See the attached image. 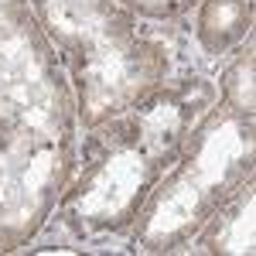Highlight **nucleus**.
Listing matches in <instances>:
<instances>
[{
  "instance_id": "nucleus-1",
  "label": "nucleus",
  "mask_w": 256,
  "mask_h": 256,
  "mask_svg": "<svg viewBox=\"0 0 256 256\" xmlns=\"http://www.w3.org/2000/svg\"><path fill=\"white\" fill-rule=\"evenodd\" d=\"M76 92L31 0H0V232L38 229L79 164Z\"/></svg>"
},
{
  "instance_id": "nucleus-2",
  "label": "nucleus",
  "mask_w": 256,
  "mask_h": 256,
  "mask_svg": "<svg viewBox=\"0 0 256 256\" xmlns=\"http://www.w3.org/2000/svg\"><path fill=\"white\" fill-rule=\"evenodd\" d=\"M216 99V82L205 76L168 79L123 116L86 130V137H79L76 174L52 218L79 242L130 232L150 188Z\"/></svg>"
},
{
  "instance_id": "nucleus-3",
  "label": "nucleus",
  "mask_w": 256,
  "mask_h": 256,
  "mask_svg": "<svg viewBox=\"0 0 256 256\" xmlns=\"http://www.w3.org/2000/svg\"><path fill=\"white\" fill-rule=\"evenodd\" d=\"M31 10L72 82L79 134L123 116L171 79V48L140 31L123 0H31Z\"/></svg>"
},
{
  "instance_id": "nucleus-4",
  "label": "nucleus",
  "mask_w": 256,
  "mask_h": 256,
  "mask_svg": "<svg viewBox=\"0 0 256 256\" xmlns=\"http://www.w3.org/2000/svg\"><path fill=\"white\" fill-rule=\"evenodd\" d=\"M256 160V116L216 99L188 130L178 158L158 178L137 212L126 242L137 253H184V246L208 222L246 178Z\"/></svg>"
},
{
  "instance_id": "nucleus-5",
  "label": "nucleus",
  "mask_w": 256,
  "mask_h": 256,
  "mask_svg": "<svg viewBox=\"0 0 256 256\" xmlns=\"http://www.w3.org/2000/svg\"><path fill=\"white\" fill-rule=\"evenodd\" d=\"M188 253L205 256H253L256 250V188L246 178L232 195L208 216V222L184 246Z\"/></svg>"
},
{
  "instance_id": "nucleus-6",
  "label": "nucleus",
  "mask_w": 256,
  "mask_h": 256,
  "mask_svg": "<svg viewBox=\"0 0 256 256\" xmlns=\"http://www.w3.org/2000/svg\"><path fill=\"white\" fill-rule=\"evenodd\" d=\"M250 34H253V0H198L195 44L205 55L222 58Z\"/></svg>"
},
{
  "instance_id": "nucleus-7",
  "label": "nucleus",
  "mask_w": 256,
  "mask_h": 256,
  "mask_svg": "<svg viewBox=\"0 0 256 256\" xmlns=\"http://www.w3.org/2000/svg\"><path fill=\"white\" fill-rule=\"evenodd\" d=\"M216 89L226 106L256 116V44H253V34L232 48L229 62L218 72Z\"/></svg>"
},
{
  "instance_id": "nucleus-8",
  "label": "nucleus",
  "mask_w": 256,
  "mask_h": 256,
  "mask_svg": "<svg viewBox=\"0 0 256 256\" xmlns=\"http://www.w3.org/2000/svg\"><path fill=\"white\" fill-rule=\"evenodd\" d=\"M123 4L144 20H178L198 7V0H123Z\"/></svg>"
}]
</instances>
